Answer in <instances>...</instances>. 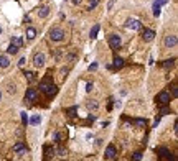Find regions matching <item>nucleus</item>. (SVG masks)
Listing matches in <instances>:
<instances>
[{
  "label": "nucleus",
  "instance_id": "nucleus-14",
  "mask_svg": "<svg viewBox=\"0 0 178 161\" xmlns=\"http://www.w3.org/2000/svg\"><path fill=\"white\" fill-rule=\"evenodd\" d=\"M173 66H175V58H172V59H167L162 63V67H165V69H172Z\"/></svg>",
  "mask_w": 178,
  "mask_h": 161
},
{
  "label": "nucleus",
  "instance_id": "nucleus-29",
  "mask_svg": "<svg viewBox=\"0 0 178 161\" xmlns=\"http://www.w3.org/2000/svg\"><path fill=\"white\" fill-rule=\"evenodd\" d=\"M76 110H78V107H71V109H68V114L73 117L74 114H76Z\"/></svg>",
  "mask_w": 178,
  "mask_h": 161
},
{
  "label": "nucleus",
  "instance_id": "nucleus-38",
  "mask_svg": "<svg viewBox=\"0 0 178 161\" xmlns=\"http://www.w3.org/2000/svg\"><path fill=\"white\" fill-rule=\"evenodd\" d=\"M8 92H10V94H15V89H13V86H8Z\"/></svg>",
  "mask_w": 178,
  "mask_h": 161
},
{
  "label": "nucleus",
  "instance_id": "nucleus-20",
  "mask_svg": "<svg viewBox=\"0 0 178 161\" xmlns=\"http://www.w3.org/2000/svg\"><path fill=\"white\" fill-rule=\"evenodd\" d=\"M97 31H99V25H94V26L91 28V33H89V36H91L92 40H94V38L97 36Z\"/></svg>",
  "mask_w": 178,
  "mask_h": 161
},
{
  "label": "nucleus",
  "instance_id": "nucleus-32",
  "mask_svg": "<svg viewBox=\"0 0 178 161\" xmlns=\"http://www.w3.org/2000/svg\"><path fill=\"white\" fill-rule=\"evenodd\" d=\"M25 64H26V59H25V58H21V59L18 61V66H20V67H23Z\"/></svg>",
  "mask_w": 178,
  "mask_h": 161
},
{
  "label": "nucleus",
  "instance_id": "nucleus-35",
  "mask_svg": "<svg viewBox=\"0 0 178 161\" xmlns=\"http://www.w3.org/2000/svg\"><path fill=\"white\" fill-rule=\"evenodd\" d=\"M155 2H157L158 5H165V3H167L168 0H155Z\"/></svg>",
  "mask_w": 178,
  "mask_h": 161
},
{
  "label": "nucleus",
  "instance_id": "nucleus-2",
  "mask_svg": "<svg viewBox=\"0 0 178 161\" xmlns=\"http://www.w3.org/2000/svg\"><path fill=\"white\" fill-rule=\"evenodd\" d=\"M40 89L45 92L48 97L55 96L56 92H58V87H56L55 84H48V82H41V84H40Z\"/></svg>",
  "mask_w": 178,
  "mask_h": 161
},
{
  "label": "nucleus",
  "instance_id": "nucleus-39",
  "mask_svg": "<svg viewBox=\"0 0 178 161\" xmlns=\"http://www.w3.org/2000/svg\"><path fill=\"white\" fill-rule=\"evenodd\" d=\"M0 33H2V30H0Z\"/></svg>",
  "mask_w": 178,
  "mask_h": 161
},
{
  "label": "nucleus",
  "instance_id": "nucleus-34",
  "mask_svg": "<svg viewBox=\"0 0 178 161\" xmlns=\"http://www.w3.org/2000/svg\"><path fill=\"white\" fill-rule=\"evenodd\" d=\"M140 158H142V153H140V151L134 153V160H140Z\"/></svg>",
  "mask_w": 178,
  "mask_h": 161
},
{
  "label": "nucleus",
  "instance_id": "nucleus-18",
  "mask_svg": "<svg viewBox=\"0 0 178 161\" xmlns=\"http://www.w3.org/2000/svg\"><path fill=\"white\" fill-rule=\"evenodd\" d=\"M122 66H124V59H122V58H116V59H114V67H116V69H121Z\"/></svg>",
  "mask_w": 178,
  "mask_h": 161
},
{
  "label": "nucleus",
  "instance_id": "nucleus-25",
  "mask_svg": "<svg viewBox=\"0 0 178 161\" xmlns=\"http://www.w3.org/2000/svg\"><path fill=\"white\" fill-rule=\"evenodd\" d=\"M160 8H162V5H158L157 2H155V3H153V15L155 17L160 15Z\"/></svg>",
  "mask_w": 178,
  "mask_h": 161
},
{
  "label": "nucleus",
  "instance_id": "nucleus-3",
  "mask_svg": "<svg viewBox=\"0 0 178 161\" xmlns=\"http://www.w3.org/2000/svg\"><path fill=\"white\" fill-rule=\"evenodd\" d=\"M50 40L51 41H63L64 40V31L61 28H51L50 30Z\"/></svg>",
  "mask_w": 178,
  "mask_h": 161
},
{
  "label": "nucleus",
  "instance_id": "nucleus-31",
  "mask_svg": "<svg viewBox=\"0 0 178 161\" xmlns=\"http://www.w3.org/2000/svg\"><path fill=\"white\" fill-rule=\"evenodd\" d=\"M170 112V109L168 107H165V105H162V109H160V114H168Z\"/></svg>",
  "mask_w": 178,
  "mask_h": 161
},
{
  "label": "nucleus",
  "instance_id": "nucleus-5",
  "mask_svg": "<svg viewBox=\"0 0 178 161\" xmlns=\"http://www.w3.org/2000/svg\"><path fill=\"white\" fill-rule=\"evenodd\" d=\"M163 45H165V48H175L178 45V38L175 35H168V36H165Z\"/></svg>",
  "mask_w": 178,
  "mask_h": 161
},
{
  "label": "nucleus",
  "instance_id": "nucleus-21",
  "mask_svg": "<svg viewBox=\"0 0 178 161\" xmlns=\"http://www.w3.org/2000/svg\"><path fill=\"white\" fill-rule=\"evenodd\" d=\"M40 122H41V117L40 115H33V117H31V120H30V123H31V125H40Z\"/></svg>",
  "mask_w": 178,
  "mask_h": 161
},
{
  "label": "nucleus",
  "instance_id": "nucleus-15",
  "mask_svg": "<svg viewBox=\"0 0 178 161\" xmlns=\"http://www.w3.org/2000/svg\"><path fill=\"white\" fill-rule=\"evenodd\" d=\"M12 150L15 151V153H20V151H26V148H25V145H23V143L20 141V143H15Z\"/></svg>",
  "mask_w": 178,
  "mask_h": 161
},
{
  "label": "nucleus",
  "instance_id": "nucleus-19",
  "mask_svg": "<svg viewBox=\"0 0 178 161\" xmlns=\"http://www.w3.org/2000/svg\"><path fill=\"white\" fill-rule=\"evenodd\" d=\"M18 50H20V48H17L15 45H12V43H10L8 50H7V53H8V54H17V53H18Z\"/></svg>",
  "mask_w": 178,
  "mask_h": 161
},
{
  "label": "nucleus",
  "instance_id": "nucleus-36",
  "mask_svg": "<svg viewBox=\"0 0 178 161\" xmlns=\"http://www.w3.org/2000/svg\"><path fill=\"white\" fill-rule=\"evenodd\" d=\"M97 69V64H96V63H94V64H91V66H89V71H96Z\"/></svg>",
  "mask_w": 178,
  "mask_h": 161
},
{
  "label": "nucleus",
  "instance_id": "nucleus-40",
  "mask_svg": "<svg viewBox=\"0 0 178 161\" xmlns=\"http://www.w3.org/2000/svg\"><path fill=\"white\" fill-rule=\"evenodd\" d=\"M0 97H2V94H0Z\"/></svg>",
  "mask_w": 178,
  "mask_h": 161
},
{
  "label": "nucleus",
  "instance_id": "nucleus-1",
  "mask_svg": "<svg viewBox=\"0 0 178 161\" xmlns=\"http://www.w3.org/2000/svg\"><path fill=\"white\" fill-rule=\"evenodd\" d=\"M170 100H172V96H170V92H167V91L158 92L157 97H155V102H157L158 105H168Z\"/></svg>",
  "mask_w": 178,
  "mask_h": 161
},
{
  "label": "nucleus",
  "instance_id": "nucleus-11",
  "mask_svg": "<svg viewBox=\"0 0 178 161\" xmlns=\"http://www.w3.org/2000/svg\"><path fill=\"white\" fill-rule=\"evenodd\" d=\"M142 36H143V40H145V41H152L153 38H155V31L148 30V28H143V30H142Z\"/></svg>",
  "mask_w": 178,
  "mask_h": 161
},
{
  "label": "nucleus",
  "instance_id": "nucleus-7",
  "mask_svg": "<svg viewBox=\"0 0 178 161\" xmlns=\"http://www.w3.org/2000/svg\"><path fill=\"white\" fill-rule=\"evenodd\" d=\"M125 28H127V30H140V28H142V23L139 20H135V18H130V20H127V23H125Z\"/></svg>",
  "mask_w": 178,
  "mask_h": 161
},
{
  "label": "nucleus",
  "instance_id": "nucleus-27",
  "mask_svg": "<svg viewBox=\"0 0 178 161\" xmlns=\"http://www.w3.org/2000/svg\"><path fill=\"white\" fill-rule=\"evenodd\" d=\"M21 122H23V125H26V123H28V114L21 112Z\"/></svg>",
  "mask_w": 178,
  "mask_h": 161
},
{
  "label": "nucleus",
  "instance_id": "nucleus-13",
  "mask_svg": "<svg viewBox=\"0 0 178 161\" xmlns=\"http://www.w3.org/2000/svg\"><path fill=\"white\" fill-rule=\"evenodd\" d=\"M8 66H10V59H8V56H0V67H2V69H7V67H8Z\"/></svg>",
  "mask_w": 178,
  "mask_h": 161
},
{
  "label": "nucleus",
  "instance_id": "nucleus-24",
  "mask_svg": "<svg viewBox=\"0 0 178 161\" xmlns=\"http://www.w3.org/2000/svg\"><path fill=\"white\" fill-rule=\"evenodd\" d=\"M45 153H46V158H50V156L55 155V148H53V146H51V148H50V146H46V148H45Z\"/></svg>",
  "mask_w": 178,
  "mask_h": 161
},
{
  "label": "nucleus",
  "instance_id": "nucleus-37",
  "mask_svg": "<svg viewBox=\"0 0 178 161\" xmlns=\"http://www.w3.org/2000/svg\"><path fill=\"white\" fill-rule=\"evenodd\" d=\"M69 2H71L73 5H79L81 3V0H69Z\"/></svg>",
  "mask_w": 178,
  "mask_h": 161
},
{
  "label": "nucleus",
  "instance_id": "nucleus-22",
  "mask_svg": "<svg viewBox=\"0 0 178 161\" xmlns=\"http://www.w3.org/2000/svg\"><path fill=\"white\" fill-rule=\"evenodd\" d=\"M97 102L96 100H89L87 102V109H89V110H97Z\"/></svg>",
  "mask_w": 178,
  "mask_h": 161
},
{
  "label": "nucleus",
  "instance_id": "nucleus-28",
  "mask_svg": "<svg viewBox=\"0 0 178 161\" xmlns=\"http://www.w3.org/2000/svg\"><path fill=\"white\" fill-rule=\"evenodd\" d=\"M134 123H135L137 127H145V120H142V118H137Z\"/></svg>",
  "mask_w": 178,
  "mask_h": 161
},
{
  "label": "nucleus",
  "instance_id": "nucleus-6",
  "mask_svg": "<svg viewBox=\"0 0 178 161\" xmlns=\"http://www.w3.org/2000/svg\"><path fill=\"white\" fill-rule=\"evenodd\" d=\"M104 156H106V160H116V158H117V150H116V146H114V145H109V146H107Z\"/></svg>",
  "mask_w": 178,
  "mask_h": 161
},
{
  "label": "nucleus",
  "instance_id": "nucleus-4",
  "mask_svg": "<svg viewBox=\"0 0 178 161\" xmlns=\"http://www.w3.org/2000/svg\"><path fill=\"white\" fill-rule=\"evenodd\" d=\"M121 45H122V40H121L119 35H111L109 36V46H111L112 50H119Z\"/></svg>",
  "mask_w": 178,
  "mask_h": 161
},
{
  "label": "nucleus",
  "instance_id": "nucleus-17",
  "mask_svg": "<svg viewBox=\"0 0 178 161\" xmlns=\"http://www.w3.org/2000/svg\"><path fill=\"white\" fill-rule=\"evenodd\" d=\"M35 36H36V30L30 26V28L26 30V38H28V40H35Z\"/></svg>",
  "mask_w": 178,
  "mask_h": 161
},
{
  "label": "nucleus",
  "instance_id": "nucleus-12",
  "mask_svg": "<svg viewBox=\"0 0 178 161\" xmlns=\"http://www.w3.org/2000/svg\"><path fill=\"white\" fill-rule=\"evenodd\" d=\"M48 15H50V7H40L38 8V17L40 18H46Z\"/></svg>",
  "mask_w": 178,
  "mask_h": 161
},
{
  "label": "nucleus",
  "instance_id": "nucleus-8",
  "mask_svg": "<svg viewBox=\"0 0 178 161\" xmlns=\"http://www.w3.org/2000/svg\"><path fill=\"white\" fill-rule=\"evenodd\" d=\"M43 64H45V54L43 53H36L33 56V66L35 67H43Z\"/></svg>",
  "mask_w": 178,
  "mask_h": 161
},
{
  "label": "nucleus",
  "instance_id": "nucleus-33",
  "mask_svg": "<svg viewBox=\"0 0 178 161\" xmlns=\"http://www.w3.org/2000/svg\"><path fill=\"white\" fill-rule=\"evenodd\" d=\"M92 87H94V86H92V82H87V84H86V91H87V92H91V91H92Z\"/></svg>",
  "mask_w": 178,
  "mask_h": 161
},
{
  "label": "nucleus",
  "instance_id": "nucleus-16",
  "mask_svg": "<svg viewBox=\"0 0 178 161\" xmlns=\"http://www.w3.org/2000/svg\"><path fill=\"white\" fill-rule=\"evenodd\" d=\"M12 45H15L17 48H21V46H23V40H21V36H13Z\"/></svg>",
  "mask_w": 178,
  "mask_h": 161
},
{
  "label": "nucleus",
  "instance_id": "nucleus-23",
  "mask_svg": "<svg viewBox=\"0 0 178 161\" xmlns=\"http://www.w3.org/2000/svg\"><path fill=\"white\" fill-rule=\"evenodd\" d=\"M25 76H26V80H28V82H33V80H35V72H31V71H26Z\"/></svg>",
  "mask_w": 178,
  "mask_h": 161
},
{
  "label": "nucleus",
  "instance_id": "nucleus-26",
  "mask_svg": "<svg viewBox=\"0 0 178 161\" xmlns=\"http://www.w3.org/2000/svg\"><path fill=\"white\" fill-rule=\"evenodd\" d=\"M177 89H178L177 84L173 82V84H172V97H177V96H178V91H177Z\"/></svg>",
  "mask_w": 178,
  "mask_h": 161
},
{
  "label": "nucleus",
  "instance_id": "nucleus-30",
  "mask_svg": "<svg viewBox=\"0 0 178 161\" xmlns=\"http://www.w3.org/2000/svg\"><path fill=\"white\" fill-rule=\"evenodd\" d=\"M58 156H66V150H64V148H60V150H58Z\"/></svg>",
  "mask_w": 178,
  "mask_h": 161
},
{
  "label": "nucleus",
  "instance_id": "nucleus-10",
  "mask_svg": "<svg viewBox=\"0 0 178 161\" xmlns=\"http://www.w3.org/2000/svg\"><path fill=\"white\" fill-rule=\"evenodd\" d=\"M157 151H158V155H160V158H162V160H173L172 153H170V151L165 148V146H160Z\"/></svg>",
  "mask_w": 178,
  "mask_h": 161
},
{
  "label": "nucleus",
  "instance_id": "nucleus-9",
  "mask_svg": "<svg viewBox=\"0 0 178 161\" xmlns=\"http://www.w3.org/2000/svg\"><path fill=\"white\" fill-rule=\"evenodd\" d=\"M25 99L28 102H35L36 99H38V91H36V89H28V91L25 92Z\"/></svg>",
  "mask_w": 178,
  "mask_h": 161
}]
</instances>
